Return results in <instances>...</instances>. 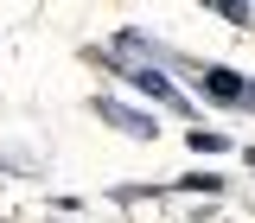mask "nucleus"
<instances>
[{
	"label": "nucleus",
	"mask_w": 255,
	"mask_h": 223,
	"mask_svg": "<svg viewBox=\"0 0 255 223\" xmlns=\"http://www.w3.org/2000/svg\"><path fill=\"white\" fill-rule=\"evenodd\" d=\"M191 77H198V90L211 96V102H223V109H255V83H243L236 70H217V64H198Z\"/></svg>",
	"instance_id": "obj_1"
},
{
	"label": "nucleus",
	"mask_w": 255,
	"mask_h": 223,
	"mask_svg": "<svg viewBox=\"0 0 255 223\" xmlns=\"http://www.w3.org/2000/svg\"><path fill=\"white\" fill-rule=\"evenodd\" d=\"M96 115H102V121H115L122 134H134V140H153V115H134V109H122V102H109V96L96 102Z\"/></svg>",
	"instance_id": "obj_2"
},
{
	"label": "nucleus",
	"mask_w": 255,
	"mask_h": 223,
	"mask_svg": "<svg viewBox=\"0 0 255 223\" xmlns=\"http://www.w3.org/2000/svg\"><path fill=\"white\" fill-rule=\"evenodd\" d=\"M128 77H134V83H140V90H147V96H159V102H166V109H191L185 96L172 90V83H166V77H159V70H147V64H134V70H128Z\"/></svg>",
	"instance_id": "obj_3"
},
{
	"label": "nucleus",
	"mask_w": 255,
	"mask_h": 223,
	"mask_svg": "<svg viewBox=\"0 0 255 223\" xmlns=\"http://www.w3.org/2000/svg\"><path fill=\"white\" fill-rule=\"evenodd\" d=\"M204 6H217L223 19H236V26H243V19H249V6H243V0H204Z\"/></svg>",
	"instance_id": "obj_4"
},
{
	"label": "nucleus",
	"mask_w": 255,
	"mask_h": 223,
	"mask_svg": "<svg viewBox=\"0 0 255 223\" xmlns=\"http://www.w3.org/2000/svg\"><path fill=\"white\" fill-rule=\"evenodd\" d=\"M191 147H198V153H223L230 140H223V134H204V127H198V134H191Z\"/></svg>",
	"instance_id": "obj_5"
}]
</instances>
